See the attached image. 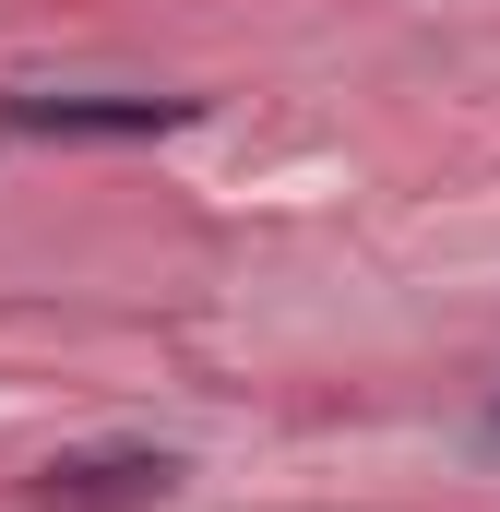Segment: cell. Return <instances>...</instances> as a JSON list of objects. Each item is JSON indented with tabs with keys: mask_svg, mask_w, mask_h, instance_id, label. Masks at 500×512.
<instances>
[{
	"mask_svg": "<svg viewBox=\"0 0 500 512\" xmlns=\"http://www.w3.org/2000/svg\"><path fill=\"white\" fill-rule=\"evenodd\" d=\"M179 453L167 441H96V453H60V465H36V512H155L179 501Z\"/></svg>",
	"mask_w": 500,
	"mask_h": 512,
	"instance_id": "1",
	"label": "cell"
},
{
	"mask_svg": "<svg viewBox=\"0 0 500 512\" xmlns=\"http://www.w3.org/2000/svg\"><path fill=\"white\" fill-rule=\"evenodd\" d=\"M203 120L191 96H12V131H60V143H143V131Z\"/></svg>",
	"mask_w": 500,
	"mask_h": 512,
	"instance_id": "2",
	"label": "cell"
},
{
	"mask_svg": "<svg viewBox=\"0 0 500 512\" xmlns=\"http://www.w3.org/2000/svg\"><path fill=\"white\" fill-rule=\"evenodd\" d=\"M477 441H489V453H500V393H489V417H477Z\"/></svg>",
	"mask_w": 500,
	"mask_h": 512,
	"instance_id": "3",
	"label": "cell"
}]
</instances>
